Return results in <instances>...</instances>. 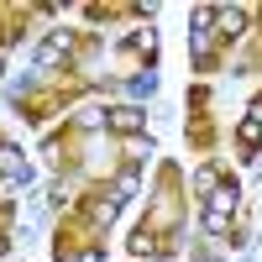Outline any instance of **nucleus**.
<instances>
[{
  "mask_svg": "<svg viewBox=\"0 0 262 262\" xmlns=\"http://www.w3.org/2000/svg\"><path fill=\"white\" fill-rule=\"evenodd\" d=\"M231 210H236V184H215L210 200H205V226L210 231H226L231 226Z\"/></svg>",
  "mask_w": 262,
  "mask_h": 262,
  "instance_id": "f257e3e1",
  "label": "nucleus"
},
{
  "mask_svg": "<svg viewBox=\"0 0 262 262\" xmlns=\"http://www.w3.org/2000/svg\"><path fill=\"white\" fill-rule=\"evenodd\" d=\"M105 126L121 131V137H142V105H116V111H105Z\"/></svg>",
  "mask_w": 262,
  "mask_h": 262,
  "instance_id": "f03ea898",
  "label": "nucleus"
},
{
  "mask_svg": "<svg viewBox=\"0 0 262 262\" xmlns=\"http://www.w3.org/2000/svg\"><path fill=\"white\" fill-rule=\"evenodd\" d=\"M0 173H6L11 184H32V168H27V158H21L16 147H0Z\"/></svg>",
  "mask_w": 262,
  "mask_h": 262,
  "instance_id": "7ed1b4c3",
  "label": "nucleus"
},
{
  "mask_svg": "<svg viewBox=\"0 0 262 262\" xmlns=\"http://www.w3.org/2000/svg\"><path fill=\"white\" fill-rule=\"evenodd\" d=\"M37 53H42V63H58V58H69V53H74V32H48Z\"/></svg>",
  "mask_w": 262,
  "mask_h": 262,
  "instance_id": "20e7f679",
  "label": "nucleus"
},
{
  "mask_svg": "<svg viewBox=\"0 0 262 262\" xmlns=\"http://www.w3.org/2000/svg\"><path fill=\"white\" fill-rule=\"evenodd\" d=\"M236 137H242V147H247V152H257V147H262V105H252V111L242 116V131H236Z\"/></svg>",
  "mask_w": 262,
  "mask_h": 262,
  "instance_id": "39448f33",
  "label": "nucleus"
},
{
  "mask_svg": "<svg viewBox=\"0 0 262 262\" xmlns=\"http://www.w3.org/2000/svg\"><path fill=\"white\" fill-rule=\"evenodd\" d=\"M215 16H221V32H226V37H242V32H247V11H242V6H221Z\"/></svg>",
  "mask_w": 262,
  "mask_h": 262,
  "instance_id": "423d86ee",
  "label": "nucleus"
},
{
  "mask_svg": "<svg viewBox=\"0 0 262 262\" xmlns=\"http://www.w3.org/2000/svg\"><path fill=\"white\" fill-rule=\"evenodd\" d=\"M126 48H137V53H158V32H152V27H142L137 37H126Z\"/></svg>",
  "mask_w": 262,
  "mask_h": 262,
  "instance_id": "0eeeda50",
  "label": "nucleus"
},
{
  "mask_svg": "<svg viewBox=\"0 0 262 262\" xmlns=\"http://www.w3.org/2000/svg\"><path fill=\"white\" fill-rule=\"evenodd\" d=\"M131 194H137V173H126V179L116 184V194H111V200H116V205H126V200H131Z\"/></svg>",
  "mask_w": 262,
  "mask_h": 262,
  "instance_id": "6e6552de",
  "label": "nucleus"
},
{
  "mask_svg": "<svg viewBox=\"0 0 262 262\" xmlns=\"http://www.w3.org/2000/svg\"><path fill=\"white\" fill-rule=\"evenodd\" d=\"M189 48H194V58H200V63H210V32H194Z\"/></svg>",
  "mask_w": 262,
  "mask_h": 262,
  "instance_id": "1a4fd4ad",
  "label": "nucleus"
},
{
  "mask_svg": "<svg viewBox=\"0 0 262 262\" xmlns=\"http://www.w3.org/2000/svg\"><path fill=\"white\" fill-rule=\"evenodd\" d=\"M152 247H158V242H152V236H147V231H131V252H137V257H147Z\"/></svg>",
  "mask_w": 262,
  "mask_h": 262,
  "instance_id": "9d476101",
  "label": "nucleus"
},
{
  "mask_svg": "<svg viewBox=\"0 0 262 262\" xmlns=\"http://www.w3.org/2000/svg\"><path fill=\"white\" fill-rule=\"evenodd\" d=\"M210 21H215V11H210V6H200V11L189 16V27H194V32H210Z\"/></svg>",
  "mask_w": 262,
  "mask_h": 262,
  "instance_id": "9b49d317",
  "label": "nucleus"
},
{
  "mask_svg": "<svg viewBox=\"0 0 262 262\" xmlns=\"http://www.w3.org/2000/svg\"><path fill=\"white\" fill-rule=\"evenodd\" d=\"M0 74H6V69H0Z\"/></svg>",
  "mask_w": 262,
  "mask_h": 262,
  "instance_id": "f8f14e48",
  "label": "nucleus"
}]
</instances>
